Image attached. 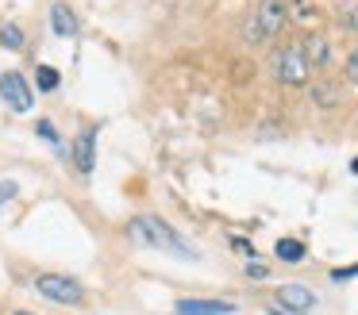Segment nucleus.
Wrapping results in <instances>:
<instances>
[{
	"instance_id": "9d476101",
	"label": "nucleus",
	"mask_w": 358,
	"mask_h": 315,
	"mask_svg": "<svg viewBox=\"0 0 358 315\" xmlns=\"http://www.w3.org/2000/svg\"><path fill=\"white\" fill-rule=\"evenodd\" d=\"M301 46H304V58H308V66H327V58H331V46H327L324 35H308Z\"/></svg>"
},
{
	"instance_id": "9b49d317",
	"label": "nucleus",
	"mask_w": 358,
	"mask_h": 315,
	"mask_svg": "<svg viewBox=\"0 0 358 315\" xmlns=\"http://www.w3.org/2000/svg\"><path fill=\"white\" fill-rule=\"evenodd\" d=\"M278 258L289 261V265L304 261V242H301V238H281V242H278Z\"/></svg>"
},
{
	"instance_id": "6ab92c4d",
	"label": "nucleus",
	"mask_w": 358,
	"mask_h": 315,
	"mask_svg": "<svg viewBox=\"0 0 358 315\" xmlns=\"http://www.w3.org/2000/svg\"><path fill=\"white\" fill-rule=\"evenodd\" d=\"M270 315H301V312H289V307H281V304H273V307H270Z\"/></svg>"
},
{
	"instance_id": "f03ea898",
	"label": "nucleus",
	"mask_w": 358,
	"mask_h": 315,
	"mask_svg": "<svg viewBox=\"0 0 358 315\" xmlns=\"http://www.w3.org/2000/svg\"><path fill=\"white\" fill-rule=\"evenodd\" d=\"M285 27V0H262L247 23V43H270Z\"/></svg>"
},
{
	"instance_id": "6e6552de",
	"label": "nucleus",
	"mask_w": 358,
	"mask_h": 315,
	"mask_svg": "<svg viewBox=\"0 0 358 315\" xmlns=\"http://www.w3.org/2000/svg\"><path fill=\"white\" fill-rule=\"evenodd\" d=\"M235 304L227 300H181L178 304V315H231Z\"/></svg>"
},
{
	"instance_id": "ddd939ff",
	"label": "nucleus",
	"mask_w": 358,
	"mask_h": 315,
	"mask_svg": "<svg viewBox=\"0 0 358 315\" xmlns=\"http://www.w3.org/2000/svg\"><path fill=\"white\" fill-rule=\"evenodd\" d=\"M35 81H39L43 92H55L58 89V69L55 66H39V69H35Z\"/></svg>"
},
{
	"instance_id": "f8f14e48",
	"label": "nucleus",
	"mask_w": 358,
	"mask_h": 315,
	"mask_svg": "<svg viewBox=\"0 0 358 315\" xmlns=\"http://www.w3.org/2000/svg\"><path fill=\"white\" fill-rule=\"evenodd\" d=\"M0 46H4V50H20V46H24V31H20L16 23H4V27H0Z\"/></svg>"
},
{
	"instance_id": "2eb2a0df",
	"label": "nucleus",
	"mask_w": 358,
	"mask_h": 315,
	"mask_svg": "<svg viewBox=\"0 0 358 315\" xmlns=\"http://www.w3.org/2000/svg\"><path fill=\"white\" fill-rule=\"evenodd\" d=\"M343 27H350L358 35V0H347V4H343Z\"/></svg>"
},
{
	"instance_id": "4468645a",
	"label": "nucleus",
	"mask_w": 358,
	"mask_h": 315,
	"mask_svg": "<svg viewBox=\"0 0 358 315\" xmlns=\"http://www.w3.org/2000/svg\"><path fill=\"white\" fill-rule=\"evenodd\" d=\"M35 131H39V135L55 146V150H62V138H58V131H55V123H50V119H39V127H35Z\"/></svg>"
},
{
	"instance_id": "f3484780",
	"label": "nucleus",
	"mask_w": 358,
	"mask_h": 315,
	"mask_svg": "<svg viewBox=\"0 0 358 315\" xmlns=\"http://www.w3.org/2000/svg\"><path fill=\"white\" fill-rule=\"evenodd\" d=\"M347 77H350V81H358V50L350 54V61H347Z\"/></svg>"
},
{
	"instance_id": "20e7f679",
	"label": "nucleus",
	"mask_w": 358,
	"mask_h": 315,
	"mask_svg": "<svg viewBox=\"0 0 358 315\" xmlns=\"http://www.w3.org/2000/svg\"><path fill=\"white\" fill-rule=\"evenodd\" d=\"M308 58H304V46L293 43L285 46V50H278V58H273V77H278L281 85H289V89H301V85H308Z\"/></svg>"
},
{
	"instance_id": "0eeeda50",
	"label": "nucleus",
	"mask_w": 358,
	"mask_h": 315,
	"mask_svg": "<svg viewBox=\"0 0 358 315\" xmlns=\"http://www.w3.org/2000/svg\"><path fill=\"white\" fill-rule=\"evenodd\" d=\"M278 304L289 307V312H308V307L316 304V292L304 288V284H285V288L278 292Z\"/></svg>"
},
{
	"instance_id": "aec40b11",
	"label": "nucleus",
	"mask_w": 358,
	"mask_h": 315,
	"mask_svg": "<svg viewBox=\"0 0 358 315\" xmlns=\"http://www.w3.org/2000/svg\"><path fill=\"white\" fill-rule=\"evenodd\" d=\"M350 173H355V177H358V158H355V161H350Z\"/></svg>"
},
{
	"instance_id": "f257e3e1",
	"label": "nucleus",
	"mask_w": 358,
	"mask_h": 315,
	"mask_svg": "<svg viewBox=\"0 0 358 315\" xmlns=\"http://www.w3.org/2000/svg\"><path fill=\"white\" fill-rule=\"evenodd\" d=\"M131 235L139 238V242L155 246V250H166V254H173V258L196 261V246H189L185 238H181L166 219H158V215H139V219H131Z\"/></svg>"
},
{
	"instance_id": "423d86ee",
	"label": "nucleus",
	"mask_w": 358,
	"mask_h": 315,
	"mask_svg": "<svg viewBox=\"0 0 358 315\" xmlns=\"http://www.w3.org/2000/svg\"><path fill=\"white\" fill-rule=\"evenodd\" d=\"M93 158H96V131L85 127L78 135V142H73V166H78V173H93Z\"/></svg>"
},
{
	"instance_id": "7ed1b4c3",
	"label": "nucleus",
	"mask_w": 358,
	"mask_h": 315,
	"mask_svg": "<svg viewBox=\"0 0 358 315\" xmlns=\"http://www.w3.org/2000/svg\"><path fill=\"white\" fill-rule=\"evenodd\" d=\"M35 288H39V296H43V300H50V304H66V307L85 304V288H81L78 277H66V273H43L39 281H35Z\"/></svg>"
},
{
	"instance_id": "1a4fd4ad",
	"label": "nucleus",
	"mask_w": 358,
	"mask_h": 315,
	"mask_svg": "<svg viewBox=\"0 0 358 315\" xmlns=\"http://www.w3.org/2000/svg\"><path fill=\"white\" fill-rule=\"evenodd\" d=\"M50 27H55V35H78V15H73L70 4H55L50 8Z\"/></svg>"
},
{
	"instance_id": "412c9836",
	"label": "nucleus",
	"mask_w": 358,
	"mask_h": 315,
	"mask_svg": "<svg viewBox=\"0 0 358 315\" xmlns=\"http://www.w3.org/2000/svg\"><path fill=\"white\" fill-rule=\"evenodd\" d=\"M16 315H31V312H16Z\"/></svg>"
},
{
	"instance_id": "a211bd4d",
	"label": "nucleus",
	"mask_w": 358,
	"mask_h": 315,
	"mask_svg": "<svg viewBox=\"0 0 358 315\" xmlns=\"http://www.w3.org/2000/svg\"><path fill=\"white\" fill-rule=\"evenodd\" d=\"M247 273H250V277H266V265H258V261H250V265H247Z\"/></svg>"
},
{
	"instance_id": "dca6fc26",
	"label": "nucleus",
	"mask_w": 358,
	"mask_h": 315,
	"mask_svg": "<svg viewBox=\"0 0 358 315\" xmlns=\"http://www.w3.org/2000/svg\"><path fill=\"white\" fill-rule=\"evenodd\" d=\"M16 192H20V184H16V181H0V212L8 207V200L16 196Z\"/></svg>"
},
{
	"instance_id": "39448f33",
	"label": "nucleus",
	"mask_w": 358,
	"mask_h": 315,
	"mask_svg": "<svg viewBox=\"0 0 358 315\" xmlns=\"http://www.w3.org/2000/svg\"><path fill=\"white\" fill-rule=\"evenodd\" d=\"M0 96L12 112H31L35 108V92L24 73H0Z\"/></svg>"
}]
</instances>
